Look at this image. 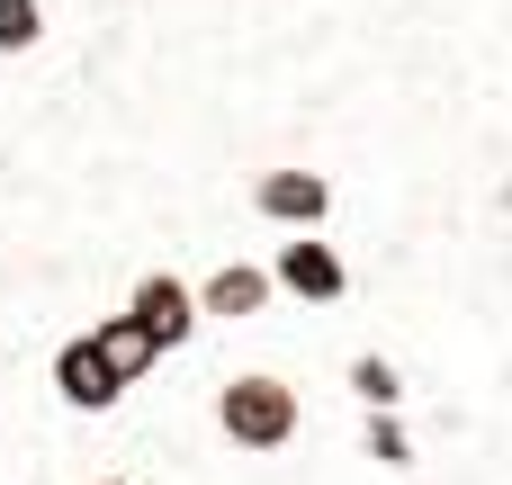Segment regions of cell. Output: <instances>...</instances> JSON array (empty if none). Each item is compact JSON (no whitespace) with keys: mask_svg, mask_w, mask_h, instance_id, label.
Instances as JSON below:
<instances>
[{"mask_svg":"<svg viewBox=\"0 0 512 485\" xmlns=\"http://www.w3.org/2000/svg\"><path fill=\"white\" fill-rule=\"evenodd\" d=\"M207 432L234 450V459H288V450H351V432L342 441H324V414L306 405V378H288L279 360H216L207 369ZM360 459V450H351Z\"/></svg>","mask_w":512,"mask_h":485,"instance_id":"cell-1","label":"cell"},{"mask_svg":"<svg viewBox=\"0 0 512 485\" xmlns=\"http://www.w3.org/2000/svg\"><path fill=\"white\" fill-rule=\"evenodd\" d=\"M243 216H252L261 234H333V225H342V180H333V162H306V153L252 162Z\"/></svg>","mask_w":512,"mask_h":485,"instance_id":"cell-2","label":"cell"},{"mask_svg":"<svg viewBox=\"0 0 512 485\" xmlns=\"http://www.w3.org/2000/svg\"><path fill=\"white\" fill-rule=\"evenodd\" d=\"M261 270H270V288H279L288 306H306V315H333V306L360 297V261H351L333 234H279Z\"/></svg>","mask_w":512,"mask_h":485,"instance_id":"cell-3","label":"cell"},{"mask_svg":"<svg viewBox=\"0 0 512 485\" xmlns=\"http://www.w3.org/2000/svg\"><path fill=\"white\" fill-rule=\"evenodd\" d=\"M189 297H198V324H207V333H270V324H279V288H270V270L243 261V252L189 270Z\"/></svg>","mask_w":512,"mask_h":485,"instance_id":"cell-4","label":"cell"},{"mask_svg":"<svg viewBox=\"0 0 512 485\" xmlns=\"http://www.w3.org/2000/svg\"><path fill=\"white\" fill-rule=\"evenodd\" d=\"M117 306L153 333V351L162 360H189L198 342H207V324H198V297H189V270H171V261H144L126 288H117Z\"/></svg>","mask_w":512,"mask_h":485,"instance_id":"cell-5","label":"cell"},{"mask_svg":"<svg viewBox=\"0 0 512 485\" xmlns=\"http://www.w3.org/2000/svg\"><path fill=\"white\" fill-rule=\"evenodd\" d=\"M45 396H54L63 414H117L135 387L108 369V351L90 342V324H63V333L45 342Z\"/></svg>","mask_w":512,"mask_h":485,"instance_id":"cell-6","label":"cell"},{"mask_svg":"<svg viewBox=\"0 0 512 485\" xmlns=\"http://www.w3.org/2000/svg\"><path fill=\"white\" fill-rule=\"evenodd\" d=\"M333 387H342V405H423L414 369H405L387 342H351V351L333 360Z\"/></svg>","mask_w":512,"mask_h":485,"instance_id":"cell-7","label":"cell"},{"mask_svg":"<svg viewBox=\"0 0 512 485\" xmlns=\"http://www.w3.org/2000/svg\"><path fill=\"white\" fill-rule=\"evenodd\" d=\"M90 342H99V351H108V369H117V378H126V387H153V378H162V369H171V360H162V351H153V333H144V324H135V315H126V306H99V315H90Z\"/></svg>","mask_w":512,"mask_h":485,"instance_id":"cell-8","label":"cell"},{"mask_svg":"<svg viewBox=\"0 0 512 485\" xmlns=\"http://www.w3.org/2000/svg\"><path fill=\"white\" fill-rule=\"evenodd\" d=\"M45 36H54V0H0V63L36 54Z\"/></svg>","mask_w":512,"mask_h":485,"instance_id":"cell-9","label":"cell"},{"mask_svg":"<svg viewBox=\"0 0 512 485\" xmlns=\"http://www.w3.org/2000/svg\"><path fill=\"white\" fill-rule=\"evenodd\" d=\"M81 485H144V477H135V468H90Z\"/></svg>","mask_w":512,"mask_h":485,"instance_id":"cell-10","label":"cell"}]
</instances>
